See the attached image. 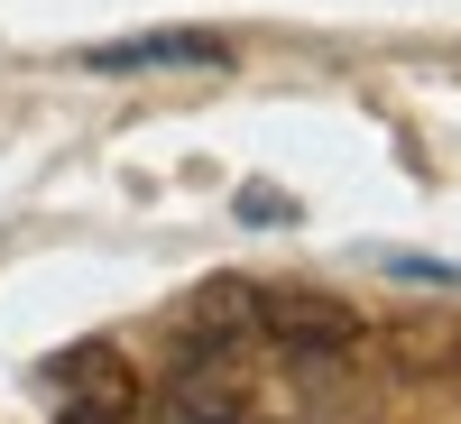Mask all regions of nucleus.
<instances>
[{
    "label": "nucleus",
    "mask_w": 461,
    "mask_h": 424,
    "mask_svg": "<svg viewBox=\"0 0 461 424\" xmlns=\"http://www.w3.org/2000/svg\"><path fill=\"white\" fill-rule=\"evenodd\" d=\"M249 341L286 360H332V351H360V314L304 286H249Z\"/></svg>",
    "instance_id": "obj_1"
},
{
    "label": "nucleus",
    "mask_w": 461,
    "mask_h": 424,
    "mask_svg": "<svg viewBox=\"0 0 461 424\" xmlns=\"http://www.w3.org/2000/svg\"><path fill=\"white\" fill-rule=\"evenodd\" d=\"M84 74H221L230 37L212 28H148V37H102V47L74 56Z\"/></svg>",
    "instance_id": "obj_2"
},
{
    "label": "nucleus",
    "mask_w": 461,
    "mask_h": 424,
    "mask_svg": "<svg viewBox=\"0 0 461 424\" xmlns=\"http://www.w3.org/2000/svg\"><path fill=\"white\" fill-rule=\"evenodd\" d=\"M47 378H56V397H65V415H56V424H139V378H130V360H121V351H102V341L65 351Z\"/></svg>",
    "instance_id": "obj_3"
},
{
    "label": "nucleus",
    "mask_w": 461,
    "mask_h": 424,
    "mask_svg": "<svg viewBox=\"0 0 461 424\" xmlns=\"http://www.w3.org/2000/svg\"><path fill=\"white\" fill-rule=\"evenodd\" d=\"M167 424H258L240 406V378H230L212 351H194V369L176 378V397H167Z\"/></svg>",
    "instance_id": "obj_4"
},
{
    "label": "nucleus",
    "mask_w": 461,
    "mask_h": 424,
    "mask_svg": "<svg viewBox=\"0 0 461 424\" xmlns=\"http://www.w3.org/2000/svg\"><path fill=\"white\" fill-rule=\"evenodd\" d=\"M240 221H295V203L267 194V185H249V194H240Z\"/></svg>",
    "instance_id": "obj_5"
}]
</instances>
